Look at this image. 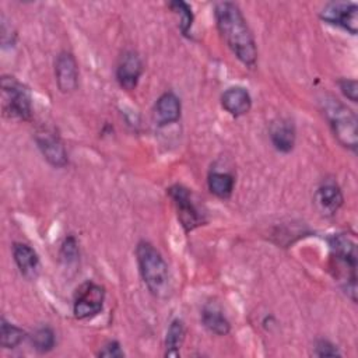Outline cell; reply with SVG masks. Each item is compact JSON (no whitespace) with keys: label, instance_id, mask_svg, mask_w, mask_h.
<instances>
[{"label":"cell","instance_id":"cell-1","mask_svg":"<svg viewBox=\"0 0 358 358\" xmlns=\"http://www.w3.org/2000/svg\"><path fill=\"white\" fill-rule=\"evenodd\" d=\"M214 18L222 41L234 56L248 69H253L257 63V46L239 6L220 1L214 7Z\"/></svg>","mask_w":358,"mask_h":358},{"label":"cell","instance_id":"cell-2","mask_svg":"<svg viewBox=\"0 0 358 358\" xmlns=\"http://www.w3.org/2000/svg\"><path fill=\"white\" fill-rule=\"evenodd\" d=\"M136 259L141 280L148 291L154 296H165L169 289V270L159 250L150 242L140 241L136 246Z\"/></svg>","mask_w":358,"mask_h":358},{"label":"cell","instance_id":"cell-3","mask_svg":"<svg viewBox=\"0 0 358 358\" xmlns=\"http://www.w3.org/2000/svg\"><path fill=\"white\" fill-rule=\"evenodd\" d=\"M330 256L338 274H341L343 289L352 302L357 301V264L358 250L354 236L348 234H334L327 239Z\"/></svg>","mask_w":358,"mask_h":358},{"label":"cell","instance_id":"cell-4","mask_svg":"<svg viewBox=\"0 0 358 358\" xmlns=\"http://www.w3.org/2000/svg\"><path fill=\"white\" fill-rule=\"evenodd\" d=\"M320 108L337 141L343 147L355 152L358 147V120L355 113L345 103L331 95H326L324 98H322Z\"/></svg>","mask_w":358,"mask_h":358},{"label":"cell","instance_id":"cell-5","mask_svg":"<svg viewBox=\"0 0 358 358\" xmlns=\"http://www.w3.org/2000/svg\"><path fill=\"white\" fill-rule=\"evenodd\" d=\"M1 112L6 117L29 120L32 117V95L29 88L13 76L0 80Z\"/></svg>","mask_w":358,"mask_h":358},{"label":"cell","instance_id":"cell-6","mask_svg":"<svg viewBox=\"0 0 358 358\" xmlns=\"http://www.w3.org/2000/svg\"><path fill=\"white\" fill-rule=\"evenodd\" d=\"M166 190L168 196L173 201L178 221L186 232H192L207 222L206 214L196 204L192 192L187 187L176 183Z\"/></svg>","mask_w":358,"mask_h":358},{"label":"cell","instance_id":"cell-7","mask_svg":"<svg viewBox=\"0 0 358 358\" xmlns=\"http://www.w3.org/2000/svg\"><path fill=\"white\" fill-rule=\"evenodd\" d=\"M105 302V288L94 281L81 284L74 295L73 313L78 320H85L96 316Z\"/></svg>","mask_w":358,"mask_h":358},{"label":"cell","instance_id":"cell-8","mask_svg":"<svg viewBox=\"0 0 358 358\" xmlns=\"http://www.w3.org/2000/svg\"><path fill=\"white\" fill-rule=\"evenodd\" d=\"M319 18L351 35L358 32V6L352 1H329L319 11Z\"/></svg>","mask_w":358,"mask_h":358},{"label":"cell","instance_id":"cell-9","mask_svg":"<svg viewBox=\"0 0 358 358\" xmlns=\"http://www.w3.org/2000/svg\"><path fill=\"white\" fill-rule=\"evenodd\" d=\"M35 143L46 159L55 168H63L69 164V157L62 138L49 129H42L35 134Z\"/></svg>","mask_w":358,"mask_h":358},{"label":"cell","instance_id":"cell-10","mask_svg":"<svg viewBox=\"0 0 358 358\" xmlns=\"http://www.w3.org/2000/svg\"><path fill=\"white\" fill-rule=\"evenodd\" d=\"M56 85L60 92L71 94L78 87V64L73 53L63 50L55 60Z\"/></svg>","mask_w":358,"mask_h":358},{"label":"cell","instance_id":"cell-11","mask_svg":"<svg viewBox=\"0 0 358 358\" xmlns=\"http://www.w3.org/2000/svg\"><path fill=\"white\" fill-rule=\"evenodd\" d=\"M143 74V62L137 52L126 50L119 59L116 67V80L122 90L133 91Z\"/></svg>","mask_w":358,"mask_h":358},{"label":"cell","instance_id":"cell-12","mask_svg":"<svg viewBox=\"0 0 358 358\" xmlns=\"http://www.w3.org/2000/svg\"><path fill=\"white\" fill-rule=\"evenodd\" d=\"M344 203V196L340 186L334 180L323 182L315 192V204L317 210L326 215H334Z\"/></svg>","mask_w":358,"mask_h":358},{"label":"cell","instance_id":"cell-13","mask_svg":"<svg viewBox=\"0 0 358 358\" xmlns=\"http://www.w3.org/2000/svg\"><path fill=\"white\" fill-rule=\"evenodd\" d=\"M13 259L21 273L27 280H35L41 271V262L36 250L28 243L15 242L13 245Z\"/></svg>","mask_w":358,"mask_h":358},{"label":"cell","instance_id":"cell-14","mask_svg":"<svg viewBox=\"0 0 358 358\" xmlns=\"http://www.w3.org/2000/svg\"><path fill=\"white\" fill-rule=\"evenodd\" d=\"M182 103L176 94L164 92L154 105V119L159 127L172 124L180 119Z\"/></svg>","mask_w":358,"mask_h":358},{"label":"cell","instance_id":"cell-15","mask_svg":"<svg viewBox=\"0 0 358 358\" xmlns=\"http://www.w3.org/2000/svg\"><path fill=\"white\" fill-rule=\"evenodd\" d=\"M221 106L234 117L246 115L252 108V96L243 87H229L221 95Z\"/></svg>","mask_w":358,"mask_h":358},{"label":"cell","instance_id":"cell-16","mask_svg":"<svg viewBox=\"0 0 358 358\" xmlns=\"http://www.w3.org/2000/svg\"><path fill=\"white\" fill-rule=\"evenodd\" d=\"M270 140L277 151L284 154L291 152L296 140L294 123L289 119H278L273 122L270 126Z\"/></svg>","mask_w":358,"mask_h":358},{"label":"cell","instance_id":"cell-17","mask_svg":"<svg viewBox=\"0 0 358 358\" xmlns=\"http://www.w3.org/2000/svg\"><path fill=\"white\" fill-rule=\"evenodd\" d=\"M203 326L215 336H227L231 331V324L222 310L213 303H208L201 310Z\"/></svg>","mask_w":358,"mask_h":358},{"label":"cell","instance_id":"cell-18","mask_svg":"<svg viewBox=\"0 0 358 358\" xmlns=\"http://www.w3.org/2000/svg\"><path fill=\"white\" fill-rule=\"evenodd\" d=\"M207 186L208 190L218 199H229L234 193L235 179L228 172H220V171H211L207 178Z\"/></svg>","mask_w":358,"mask_h":358},{"label":"cell","instance_id":"cell-19","mask_svg":"<svg viewBox=\"0 0 358 358\" xmlns=\"http://www.w3.org/2000/svg\"><path fill=\"white\" fill-rule=\"evenodd\" d=\"M186 327L182 319H173L165 336V357H179L180 348L185 343Z\"/></svg>","mask_w":358,"mask_h":358},{"label":"cell","instance_id":"cell-20","mask_svg":"<svg viewBox=\"0 0 358 358\" xmlns=\"http://www.w3.org/2000/svg\"><path fill=\"white\" fill-rule=\"evenodd\" d=\"M27 337V333L6 320V317H1L0 320V344L3 348H15L22 343V340Z\"/></svg>","mask_w":358,"mask_h":358},{"label":"cell","instance_id":"cell-21","mask_svg":"<svg viewBox=\"0 0 358 358\" xmlns=\"http://www.w3.org/2000/svg\"><path fill=\"white\" fill-rule=\"evenodd\" d=\"M31 343L34 345V348L41 352V354H46L49 351H52L56 345V336L55 331L49 327V326H42L38 327L32 336H31Z\"/></svg>","mask_w":358,"mask_h":358},{"label":"cell","instance_id":"cell-22","mask_svg":"<svg viewBox=\"0 0 358 358\" xmlns=\"http://www.w3.org/2000/svg\"><path fill=\"white\" fill-rule=\"evenodd\" d=\"M168 7L176 14L179 15V29L182 32L183 36H189V32L192 31V25H193V11L192 7L182 0H175V1H169Z\"/></svg>","mask_w":358,"mask_h":358},{"label":"cell","instance_id":"cell-23","mask_svg":"<svg viewBox=\"0 0 358 358\" xmlns=\"http://www.w3.org/2000/svg\"><path fill=\"white\" fill-rule=\"evenodd\" d=\"M80 250L77 239L73 235H69L64 238L62 246H60V260L64 264H73L78 260Z\"/></svg>","mask_w":358,"mask_h":358},{"label":"cell","instance_id":"cell-24","mask_svg":"<svg viewBox=\"0 0 358 358\" xmlns=\"http://www.w3.org/2000/svg\"><path fill=\"white\" fill-rule=\"evenodd\" d=\"M338 88L347 99H350L351 102H357V99H358V84H357L355 80L341 78V80H338Z\"/></svg>","mask_w":358,"mask_h":358},{"label":"cell","instance_id":"cell-25","mask_svg":"<svg viewBox=\"0 0 358 358\" xmlns=\"http://www.w3.org/2000/svg\"><path fill=\"white\" fill-rule=\"evenodd\" d=\"M313 354L316 357H341L338 348L327 340H317L315 344Z\"/></svg>","mask_w":358,"mask_h":358},{"label":"cell","instance_id":"cell-26","mask_svg":"<svg viewBox=\"0 0 358 358\" xmlns=\"http://www.w3.org/2000/svg\"><path fill=\"white\" fill-rule=\"evenodd\" d=\"M98 357H102V358H122L124 357V351L122 350L119 341L116 340H112V341H108L96 354Z\"/></svg>","mask_w":358,"mask_h":358},{"label":"cell","instance_id":"cell-27","mask_svg":"<svg viewBox=\"0 0 358 358\" xmlns=\"http://www.w3.org/2000/svg\"><path fill=\"white\" fill-rule=\"evenodd\" d=\"M10 32L11 34L14 32L11 29V24H7L4 17H1V43H3V48H6L7 45H14L15 35H10Z\"/></svg>","mask_w":358,"mask_h":358}]
</instances>
